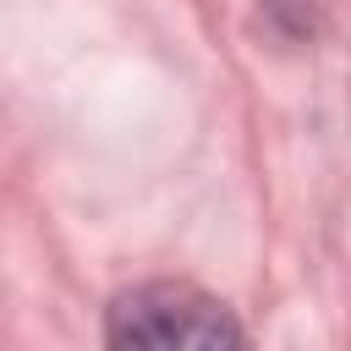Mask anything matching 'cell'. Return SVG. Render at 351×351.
I'll use <instances>...</instances> for the list:
<instances>
[{
	"label": "cell",
	"instance_id": "obj_1",
	"mask_svg": "<svg viewBox=\"0 0 351 351\" xmlns=\"http://www.w3.org/2000/svg\"><path fill=\"white\" fill-rule=\"evenodd\" d=\"M104 351H252L230 302L192 280H137L104 307Z\"/></svg>",
	"mask_w": 351,
	"mask_h": 351
}]
</instances>
